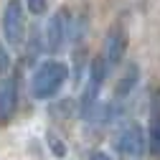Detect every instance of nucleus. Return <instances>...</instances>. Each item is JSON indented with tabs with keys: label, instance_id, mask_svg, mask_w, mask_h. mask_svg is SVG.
I'll list each match as a JSON object with an SVG mask.
<instances>
[{
	"label": "nucleus",
	"instance_id": "nucleus-1",
	"mask_svg": "<svg viewBox=\"0 0 160 160\" xmlns=\"http://www.w3.org/2000/svg\"><path fill=\"white\" fill-rule=\"evenodd\" d=\"M66 76H69V66L66 61H58V58H46L36 66L33 76H31V92L36 99L41 102H48L53 99L61 87L66 84Z\"/></svg>",
	"mask_w": 160,
	"mask_h": 160
},
{
	"label": "nucleus",
	"instance_id": "nucleus-2",
	"mask_svg": "<svg viewBox=\"0 0 160 160\" xmlns=\"http://www.w3.org/2000/svg\"><path fill=\"white\" fill-rule=\"evenodd\" d=\"M109 64L104 56H94L92 64H89V71H87V82L82 87V97H79V117L84 122H92L94 117V109L99 104V94H102V87L107 82V74H109Z\"/></svg>",
	"mask_w": 160,
	"mask_h": 160
},
{
	"label": "nucleus",
	"instance_id": "nucleus-3",
	"mask_svg": "<svg viewBox=\"0 0 160 160\" xmlns=\"http://www.w3.org/2000/svg\"><path fill=\"white\" fill-rule=\"evenodd\" d=\"M76 36V26L71 21V15L66 10H58L48 18V23L43 28V36H41V43H43V51L46 53H58L69 41H74Z\"/></svg>",
	"mask_w": 160,
	"mask_h": 160
},
{
	"label": "nucleus",
	"instance_id": "nucleus-4",
	"mask_svg": "<svg viewBox=\"0 0 160 160\" xmlns=\"http://www.w3.org/2000/svg\"><path fill=\"white\" fill-rule=\"evenodd\" d=\"M148 150V135L140 122H125L114 135V152L122 160H140Z\"/></svg>",
	"mask_w": 160,
	"mask_h": 160
},
{
	"label": "nucleus",
	"instance_id": "nucleus-5",
	"mask_svg": "<svg viewBox=\"0 0 160 160\" xmlns=\"http://www.w3.org/2000/svg\"><path fill=\"white\" fill-rule=\"evenodd\" d=\"M0 28H3L5 43L8 46H21L23 43V33H26V8L21 0H8L3 18H0Z\"/></svg>",
	"mask_w": 160,
	"mask_h": 160
},
{
	"label": "nucleus",
	"instance_id": "nucleus-6",
	"mask_svg": "<svg viewBox=\"0 0 160 160\" xmlns=\"http://www.w3.org/2000/svg\"><path fill=\"white\" fill-rule=\"evenodd\" d=\"M125 53H127V33H125V28H112L109 33H107V38H104V58H107V64H109V69H117L119 64L125 61Z\"/></svg>",
	"mask_w": 160,
	"mask_h": 160
},
{
	"label": "nucleus",
	"instance_id": "nucleus-7",
	"mask_svg": "<svg viewBox=\"0 0 160 160\" xmlns=\"http://www.w3.org/2000/svg\"><path fill=\"white\" fill-rule=\"evenodd\" d=\"M148 150L152 158H160V89L150 97V119H148Z\"/></svg>",
	"mask_w": 160,
	"mask_h": 160
},
{
	"label": "nucleus",
	"instance_id": "nucleus-8",
	"mask_svg": "<svg viewBox=\"0 0 160 160\" xmlns=\"http://www.w3.org/2000/svg\"><path fill=\"white\" fill-rule=\"evenodd\" d=\"M15 104H18L15 79H10V76L0 79V122H5V119H10V117H13Z\"/></svg>",
	"mask_w": 160,
	"mask_h": 160
},
{
	"label": "nucleus",
	"instance_id": "nucleus-9",
	"mask_svg": "<svg viewBox=\"0 0 160 160\" xmlns=\"http://www.w3.org/2000/svg\"><path fill=\"white\" fill-rule=\"evenodd\" d=\"M137 82H140V66L130 61V64H127V69H125V74L119 76V82L114 84V99L125 102V99H127V97L135 92Z\"/></svg>",
	"mask_w": 160,
	"mask_h": 160
},
{
	"label": "nucleus",
	"instance_id": "nucleus-10",
	"mask_svg": "<svg viewBox=\"0 0 160 160\" xmlns=\"http://www.w3.org/2000/svg\"><path fill=\"white\" fill-rule=\"evenodd\" d=\"M46 142H48V148H51V152H53L56 158H66V145L61 142V137H58V135L46 132Z\"/></svg>",
	"mask_w": 160,
	"mask_h": 160
},
{
	"label": "nucleus",
	"instance_id": "nucleus-11",
	"mask_svg": "<svg viewBox=\"0 0 160 160\" xmlns=\"http://www.w3.org/2000/svg\"><path fill=\"white\" fill-rule=\"evenodd\" d=\"M26 5H28V10H31L33 15H41V13H46L48 0H26Z\"/></svg>",
	"mask_w": 160,
	"mask_h": 160
},
{
	"label": "nucleus",
	"instance_id": "nucleus-12",
	"mask_svg": "<svg viewBox=\"0 0 160 160\" xmlns=\"http://www.w3.org/2000/svg\"><path fill=\"white\" fill-rule=\"evenodd\" d=\"M10 69V51L5 48V43H0V74H5Z\"/></svg>",
	"mask_w": 160,
	"mask_h": 160
},
{
	"label": "nucleus",
	"instance_id": "nucleus-13",
	"mask_svg": "<svg viewBox=\"0 0 160 160\" xmlns=\"http://www.w3.org/2000/svg\"><path fill=\"white\" fill-rule=\"evenodd\" d=\"M87 160H114V158H112L109 152H104V150H94V152H92Z\"/></svg>",
	"mask_w": 160,
	"mask_h": 160
}]
</instances>
